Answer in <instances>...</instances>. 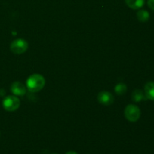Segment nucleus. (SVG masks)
<instances>
[{"label": "nucleus", "mask_w": 154, "mask_h": 154, "mask_svg": "<svg viewBox=\"0 0 154 154\" xmlns=\"http://www.w3.org/2000/svg\"><path fill=\"white\" fill-rule=\"evenodd\" d=\"M20 101L16 96H8L3 99L2 106L8 111H14L19 108Z\"/></svg>", "instance_id": "2"}, {"label": "nucleus", "mask_w": 154, "mask_h": 154, "mask_svg": "<svg viewBox=\"0 0 154 154\" xmlns=\"http://www.w3.org/2000/svg\"><path fill=\"white\" fill-rule=\"evenodd\" d=\"M137 18L141 22L145 23L150 19V14L146 10H139L137 12Z\"/></svg>", "instance_id": "10"}, {"label": "nucleus", "mask_w": 154, "mask_h": 154, "mask_svg": "<svg viewBox=\"0 0 154 154\" xmlns=\"http://www.w3.org/2000/svg\"><path fill=\"white\" fill-rule=\"evenodd\" d=\"M124 115L129 121L136 122L141 117V110L136 105H129L125 108Z\"/></svg>", "instance_id": "4"}, {"label": "nucleus", "mask_w": 154, "mask_h": 154, "mask_svg": "<svg viewBox=\"0 0 154 154\" xmlns=\"http://www.w3.org/2000/svg\"><path fill=\"white\" fill-rule=\"evenodd\" d=\"M98 101L99 103L104 105H111L114 103V97L110 92L102 91L98 94Z\"/></svg>", "instance_id": "5"}, {"label": "nucleus", "mask_w": 154, "mask_h": 154, "mask_svg": "<svg viewBox=\"0 0 154 154\" xmlns=\"http://www.w3.org/2000/svg\"><path fill=\"white\" fill-rule=\"evenodd\" d=\"M114 90H115V93H117L119 96H122L124 93H126L127 91V87L125 84L123 83H119L116 85L115 88H114Z\"/></svg>", "instance_id": "11"}, {"label": "nucleus", "mask_w": 154, "mask_h": 154, "mask_svg": "<svg viewBox=\"0 0 154 154\" xmlns=\"http://www.w3.org/2000/svg\"><path fill=\"white\" fill-rule=\"evenodd\" d=\"M45 86V79L42 75L33 74L26 80V87L32 93H37Z\"/></svg>", "instance_id": "1"}, {"label": "nucleus", "mask_w": 154, "mask_h": 154, "mask_svg": "<svg viewBox=\"0 0 154 154\" xmlns=\"http://www.w3.org/2000/svg\"><path fill=\"white\" fill-rule=\"evenodd\" d=\"M11 90L16 96H23L26 93V88L20 81H14L11 86Z\"/></svg>", "instance_id": "6"}, {"label": "nucleus", "mask_w": 154, "mask_h": 154, "mask_svg": "<svg viewBox=\"0 0 154 154\" xmlns=\"http://www.w3.org/2000/svg\"><path fill=\"white\" fill-rule=\"evenodd\" d=\"M132 99L134 102H140L143 100H146L147 98H146L145 94L143 93L142 90L136 89V90H134L133 93H132Z\"/></svg>", "instance_id": "9"}, {"label": "nucleus", "mask_w": 154, "mask_h": 154, "mask_svg": "<svg viewBox=\"0 0 154 154\" xmlns=\"http://www.w3.org/2000/svg\"><path fill=\"white\" fill-rule=\"evenodd\" d=\"M29 44L25 39L18 38L14 40L10 45L11 52L14 54H22L27 51Z\"/></svg>", "instance_id": "3"}, {"label": "nucleus", "mask_w": 154, "mask_h": 154, "mask_svg": "<svg viewBox=\"0 0 154 154\" xmlns=\"http://www.w3.org/2000/svg\"><path fill=\"white\" fill-rule=\"evenodd\" d=\"M125 2L130 8L137 10L144 6L145 0H125Z\"/></svg>", "instance_id": "8"}, {"label": "nucleus", "mask_w": 154, "mask_h": 154, "mask_svg": "<svg viewBox=\"0 0 154 154\" xmlns=\"http://www.w3.org/2000/svg\"><path fill=\"white\" fill-rule=\"evenodd\" d=\"M144 94L147 99L154 101V82H147L144 86Z\"/></svg>", "instance_id": "7"}, {"label": "nucleus", "mask_w": 154, "mask_h": 154, "mask_svg": "<svg viewBox=\"0 0 154 154\" xmlns=\"http://www.w3.org/2000/svg\"><path fill=\"white\" fill-rule=\"evenodd\" d=\"M147 5H148L149 8L150 9L154 11V0H148L147 1Z\"/></svg>", "instance_id": "12"}, {"label": "nucleus", "mask_w": 154, "mask_h": 154, "mask_svg": "<svg viewBox=\"0 0 154 154\" xmlns=\"http://www.w3.org/2000/svg\"><path fill=\"white\" fill-rule=\"evenodd\" d=\"M66 154H78V153L75 151H69V152H67Z\"/></svg>", "instance_id": "13"}]
</instances>
